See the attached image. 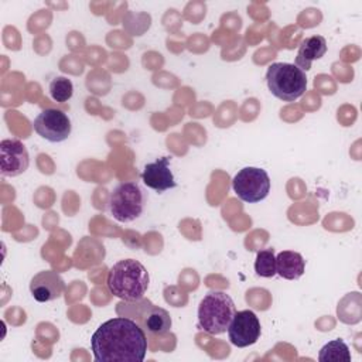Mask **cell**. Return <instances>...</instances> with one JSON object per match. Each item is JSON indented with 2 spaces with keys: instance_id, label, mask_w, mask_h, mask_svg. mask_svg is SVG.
I'll use <instances>...</instances> for the list:
<instances>
[{
  "instance_id": "cell-16",
  "label": "cell",
  "mask_w": 362,
  "mask_h": 362,
  "mask_svg": "<svg viewBox=\"0 0 362 362\" xmlns=\"http://www.w3.org/2000/svg\"><path fill=\"white\" fill-rule=\"evenodd\" d=\"M255 272L260 277H273L276 274V255L274 249L267 247L256 255L255 260Z\"/></svg>"
},
{
  "instance_id": "cell-9",
  "label": "cell",
  "mask_w": 362,
  "mask_h": 362,
  "mask_svg": "<svg viewBox=\"0 0 362 362\" xmlns=\"http://www.w3.org/2000/svg\"><path fill=\"white\" fill-rule=\"evenodd\" d=\"M262 327L257 315L252 310H242L235 313L229 327V341L238 348L253 345L260 338Z\"/></svg>"
},
{
  "instance_id": "cell-7",
  "label": "cell",
  "mask_w": 362,
  "mask_h": 362,
  "mask_svg": "<svg viewBox=\"0 0 362 362\" xmlns=\"http://www.w3.org/2000/svg\"><path fill=\"white\" fill-rule=\"evenodd\" d=\"M130 303L136 308V314H130L129 318L134 320L146 332L151 335H164L170 331L173 321L167 310L154 305L146 298Z\"/></svg>"
},
{
  "instance_id": "cell-6",
  "label": "cell",
  "mask_w": 362,
  "mask_h": 362,
  "mask_svg": "<svg viewBox=\"0 0 362 362\" xmlns=\"http://www.w3.org/2000/svg\"><path fill=\"white\" fill-rule=\"evenodd\" d=\"M235 194L247 204L263 201L270 192V177L266 170L245 167L232 180Z\"/></svg>"
},
{
  "instance_id": "cell-8",
  "label": "cell",
  "mask_w": 362,
  "mask_h": 362,
  "mask_svg": "<svg viewBox=\"0 0 362 362\" xmlns=\"http://www.w3.org/2000/svg\"><path fill=\"white\" fill-rule=\"evenodd\" d=\"M34 130L42 139L51 143H61L71 134V119L59 109L48 107L41 110L34 119Z\"/></svg>"
},
{
  "instance_id": "cell-15",
  "label": "cell",
  "mask_w": 362,
  "mask_h": 362,
  "mask_svg": "<svg viewBox=\"0 0 362 362\" xmlns=\"http://www.w3.org/2000/svg\"><path fill=\"white\" fill-rule=\"evenodd\" d=\"M320 362H351V352L342 339H332L327 342L318 354Z\"/></svg>"
},
{
  "instance_id": "cell-12",
  "label": "cell",
  "mask_w": 362,
  "mask_h": 362,
  "mask_svg": "<svg viewBox=\"0 0 362 362\" xmlns=\"http://www.w3.org/2000/svg\"><path fill=\"white\" fill-rule=\"evenodd\" d=\"M141 180L144 185L158 194L175 188L177 182L173 171L170 170V157H160L156 161L146 164L141 173Z\"/></svg>"
},
{
  "instance_id": "cell-17",
  "label": "cell",
  "mask_w": 362,
  "mask_h": 362,
  "mask_svg": "<svg viewBox=\"0 0 362 362\" xmlns=\"http://www.w3.org/2000/svg\"><path fill=\"white\" fill-rule=\"evenodd\" d=\"M49 93L54 100L59 103L66 102L74 95V85L71 79L65 76H57L49 82Z\"/></svg>"
},
{
  "instance_id": "cell-11",
  "label": "cell",
  "mask_w": 362,
  "mask_h": 362,
  "mask_svg": "<svg viewBox=\"0 0 362 362\" xmlns=\"http://www.w3.org/2000/svg\"><path fill=\"white\" fill-rule=\"evenodd\" d=\"M65 283L54 270L38 272L30 281V293L38 303H48L62 296Z\"/></svg>"
},
{
  "instance_id": "cell-3",
  "label": "cell",
  "mask_w": 362,
  "mask_h": 362,
  "mask_svg": "<svg viewBox=\"0 0 362 362\" xmlns=\"http://www.w3.org/2000/svg\"><path fill=\"white\" fill-rule=\"evenodd\" d=\"M236 313L229 294L212 290L204 296L198 305V325L211 335L223 334Z\"/></svg>"
},
{
  "instance_id": "cell-5",
  "label": "cell",
  "mask_w": 362,
  "mask_h": 362,
  "mask_svg": "<svg viewBox=\"0 0 362 362\" xmlns=\"http://www.w3.org/2000/svg\"><path fill=\"white\" fill-rule=\"evenodd\" d=\"M144 192L136 181L119 184L109 197V211L119 222L137 219L144 209Z\"/></svg>"
},
{
  "instance_id": "cell-14",
  "label": "cell",
  "mask_w": 362,
  "mask_h": 362,
  "mask_svg": "<svg viewBox=\"0 0 362 362\" xmlns=\"http://www.w3.org/2000/svg\"><path fill=\"white\" fill-rule=\"evenodd\" d=\"M305 272V260L298 252L283 250L276 256V274L286 280H297Z\"/></svg>"
},
{
  "instance_id": "cell-13",
  "label": "cell",
  "mask_w": 362,
  "mask_h": 362,
  "mask_svg": "<svg viewBox=\"0 0 362 362\" xmlns=\"http://www.w3.org/2000/svg\"><path fill=\"white\" fill-rule=\"evenodd\" d=\"M327 52V40L322 35L307 37L301 41L298 47V52L296 57V66L301 71H308L311 68L313 61L320 59Z\"/></svg>"
},
{
  "instance_id": "cell-10",
  "label": "cell",
  "mask_w": 362,
  "mask_h": 362,
  "mask_svg": "<svg viewBox=\"0 0 362 362\" xmlns=\"http://www.w3.org/2000/svg\"><path fill=\"white\" fill-rule=\"evenodd\" d=\"M30 165V156L25 146L14 139H4L0 143V170L6 177H17Z\"/></svg>"
},
{
  "instance_id": "cell-2",
  "label": "cell",
  "mask_w": 362,
  "mask_h": 362,
  "mask_svg": "<svg viewBox=\"0 0 362 362\" xmlns=\"http://www.w3.org/2000/svg\"><path fill=\"white\" fill-rule=\"evenodd\" d=\"M148 283L147 269L134 259H123L115 263L106 279L109 291L123 301L141 300L148 288Z\"/></svg>"
},
{
  "instance_id": "cell-1",
  "label": "cell",
  "mask_w": 362,
  "mask_h": 362,
  "mask_svg": "<svg viewBox=\"0 0 362 362\" xmlns=\"http://www.w3.org/2000/svg\"><path fill=\"white\" fill-rule=\"evenodd\" d=\"M98 362H141L147 352L146 331L129 317H115L98 327L90 338Z\"/></svg>"
},
{
  "instance_id": "cell-4",
  "label": "cell",
  "mask_w": 362,
  "mask_h": 362,
  "mask_svg": "<svg viewBox=\"0 0 362 362\" xmlns=\"http://www.w3.org/2000/svg\"><path fill=\"white\" fill-rule=\"evenodd\" d=\"M267 88L273 96L284 102H294L307 89V76L294 64L274 62L266 72Z\"/></svg>"
}]
</instances>
